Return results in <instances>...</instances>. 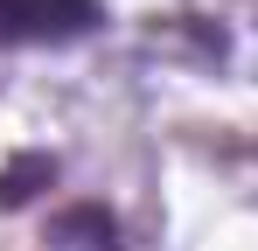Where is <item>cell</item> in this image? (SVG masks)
Masks as SVG:
<instances>
[{
  "label": "cell",
  "instance_id": "6da1fadb",
  "mask_svg": "<svg viewBox=\"0 0 258 251\" xmlns=\"http://www.w3.org/2000/svg\"><path fill=\"white\" fill-rule=\"evenodd\" d=\"M105 21V0H0V49H70Z\"/></svg>",
  "mask_w": 258,
  "mask_h": 251
},
{
  "label": "cell",
  "instance_id": "7a4b0ae2",
  "mask_svg": "<svg viewBox=\"0 0 258 251\" xmlns=\"http://www.w3.org/2000/svg\"><path fill=\"white\" fill-rule=\"evenodd\" d=\"M49 237H56V251H126V237H119V216L98 203H77L63 209L56 223H49Z\"/></svg>",
  "mask_w": 258,
  "mask_h": 251
}]
</instances>
